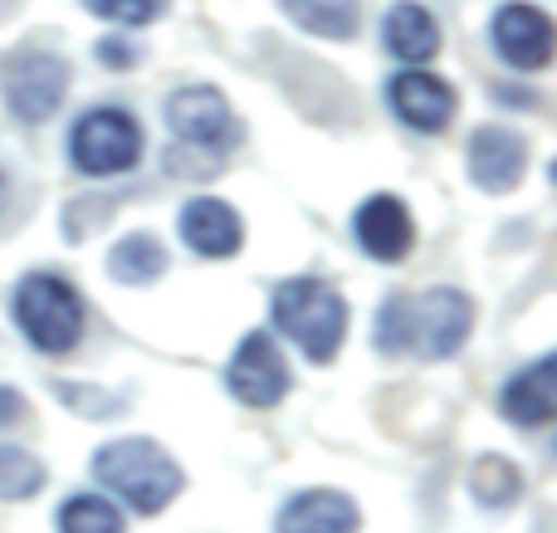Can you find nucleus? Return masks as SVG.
Masks as SVG:
<instances>
[{
  "mask_svg": "<svg viewBox=\"0 0 557 533\" xmlns=\"http://www.w3.org/2000/svg\"><path fill=\"white\" fill-rule=\"evenodd\" d=\"M182 240L191 245L196 255H206V260H231L245 240V225L231 201H221V196H196L182 211Z\"/></svg>",
  "mask_w": 557,
  "mask_h": 533,
  "instance_id": "nucleus-14",
  "label": "nucleus"
},
{
  "mask_svg": "<svg viewBox=\"0 0 557 533\" xmlns=\"http://www.w3.org/2000/svg\"><path fill=\"white\" fill-rule=\"evenodd\" d=\"M20 417H25V397H20L15 387H0V431L15 426Z\"/></svg>",
  "mask_w": 557,
  "mask_h": 533,
  "instance_id": "nucleus-24",
  "label": "nucleus"
},
{
  "mask_svg": "<svg viewBox=\"0 0 557 533\" xmlns=\"http://www.w3.org/2000/svg\"><path fill=\"white\" fill-rule=\"evenodd\" d=\"M490 39H494V54L509 69H523V74H539L553 59V20L533 0H509V5L494 10Z\"/></svg>",
  "mask_w": 557,
  "mask_h": 533,
  "instance_id": "nucleus-9",
  "label": "nucleus"
},
{
  "mask_svg": "<svg viewBox=\"0 0 557 533\" xmlns=\"http://www.w3.org/2000/svg\"><path fill=\"white\" fill-rule=\"evenodd\" d=\"M5 201H10V182H5V172H0V215H5Z\"/></svg>",
  "mask_w": 557,
  "mask_h": 533,
  "instance_id": "nucleus-25",
  "label": "nucleus"
},
{
  "mask_svg": "<svg viewBox=\"0 0 557 533\" xmlns=\"http://www.w3.org/2000/svg\"><path fill=\"white\" fill-rule=\"evenodd\" d=\"M465 157H470V182L490 196H504L523 182L529 142H523L519 133H504V127H474Z\"/></svg>",
  "mask_w": 557,
  "mask_h": 533,
  "instance_id": "nucleus-12",
  "label": "nucleus"
},
{
  "mask_svg": "<svg viewBox=\"0 0 557 533\" xmlns=\"http://www.w3.org/2000/svg\"><path fill=\"white\" fill-rule=\"evenodd\" d=\"M98 59H103L108 69H133L137 64V49L127 45V39H103V45H98Z\"/></svg>",
  "mask_w": 557,
  "mask_h": 533,
  "instance_id": "nucleus-23",
  "label": "nucleus"
},
{
  "mask_svg": "<svg viewBox=\"0 0 557 533\" xmlns=\"http://www.w3.org/2000/svg\"><path fill=\"white\" fill-rule=\"evenodd\" d=\"M352 235L376 264H401L416 245V225H411V211H406L401 196H367L352 215Z\"/></svg>",
  "mask_w": 557,
  "mask_h": 533,
  "instance_id": "nucleus-11",
  "label": "nucleus"
},
{
  "mask_svg": "<svg viewBox=\"0 0 557 533\" xmlns=\"http://www.w3.org/2000/svg\"><path fill=\"white\" fill-rule=\"evenodd\" d=\"M69 94V64L49 49H20L5 59V108L20 123H49Z\"/></svg>",
  "mask_w": 557,
  "mask_h": 533,
  "instance_id": "nucleus-7",
  "label": "nucleus"
},
{
  "mask_svg": "<svg viewBox=\"0 0 557 533\" xmlns=\"http://www.w3.org/2000/svg\"><path fill=\"white\" fill-rule=\"evenodd\" d=\"M78 5H84L88 15L108 20V25H133V29H143V25H152V20H162L172 0H78Z\"/></svg>",
  "mask_w": 557,
  "mask_h": 533,
  "instance_id": "nucleus-22",
  "label": "nucleus"
},
{
  "mask_svg": "<svg viewBox=\"0 0 557 533\" xmlns=\"http://www.w3.org/2000/svg\"><path fill=\"white\" fill-rule=\"evenodd\" d=\"M274 329L298 343L308 362H333L347 338V303L323 280H284L270 299Z\"/></svg>",
  "mask_w": 557,
  "mask_h": 533,
  "instance_id": "nucleus-3",
  "label": "nucleus"
},
{
  "mask_svg": "<svg viewBox=\"0 0 557 533\" xmlns=\"http://www.w3.org/2000/svg\"><path fill=\"white\" fill-rule=\"evenodd\" d=\"M499 411H504V421H513V426H523V431L548 426L557 411V358L553 352L513 372L499 397Z\"/></svg>",
  "mask_w": 557,
  "mask_h": 533,
  "instance_id": "nucleus-13",
  "label": "nucleus"
},
{
  "mask_svg": "<svg viewBox=\"0 0 557 533\" xmlns=\"http://www.w3.org/2000/svg\"><path fill=\"white\" fill-rule=\"evenodd\" d=\"M94 480L103 489H113L137 515H162V509L182 495V466L147 436L108 441L94 456Z\"/></svg>",
  "mask_w": 557,
  "mask_h": 533,
  "instance_id": "nucleus-2",
  "label": "nucleus"
},
{
  "mask_svg": "<svg viewBox=\"0 0 557 533\" xmlns=\"http://www.w3.org/2000/svg\"><path fill=\"white\" fill-rule=\"evenodd\" d=\"M225 387H231V397L245 401V407H274V401L288 397L294 377H288V362H284V352L274 348L270 329L245 333V343L235 348L231 368H225Z\"/></svg>",
  "mask_w": 557,
  "mask_h": 533,
  "instance_id": "nucleus-8",
  "label": "nucleus"
},
{
  "mask_svg": "<svg viewBox=\"0 0 557 533\" xmlns=\"http://www.w3.org/2000/svg\"><path fill=\"white\" fill-rule=\"evenodd\" d=\"M108 274H113L117 284H133V289H143V284H157L166 274V250L157 235L137 231V235H123V240L108 250Z\"/></svg>",
  "mask_w": 557,
  "mask_h": 533,
  "instance_id": "nucleus-17",
  "label": "nucleus"
},
{
  "mask_svg": "<svg viewBox=\"0 0 557 533\" xmlns=\"http://www.w3.org/2000/svg\"><path fill=\"white\" fill-rule=\"evenodd\" d=\"M298 29L318 39H352L357 35V0H278Z\"/></svg>",
  "mask_w": 557,
  "mask_h": 533,
  "instance_id": "nucleus-18",
  "label": "nucleus"
},
{
  "mask_svg": "<svg viewBox=\"0 0 557 533\" xmlns=\"http://www.w3.org/2000/svg\"><path fill=\"white\" fill-rule=\"evenodd\" d=\"M470 489L480 505L504 509L523 495V470L504 456H480V466H474V475H470Z\"/></svg>",
  "mask_w": 557,
  "mask_h": 533,
  "instance_id": "nucleus-19",
  "label": "nucleus"
},
{
  "mask_svg": "<svg viewBox=\"0 0 557 533\" xmlns=\"http://www.w3.org/2000/svg\"><path fill=\"white\" fill-rule=\"evenodd\" d=\"M474 303L460 289H425V294H392L376 313V348L386 358H421L441 362L470 343Z\"/></svg>",
  "mask_w": 557,
  "mask_h": 533,
  "instance_id": "nucleus-1",
  "label": "nucleus"
},
{
  "mask_svg": "<svg viewBox=\"0 0 557 533\" xmlns=\"http://www.w3.org/2000/svg\"><path fill=\"white\" fill-rule=\"evenodd\" d=\"M382 45L392 59H401L406 69H425L441 54V25L421 0H396L382 20Z\"/></svg>",
  "mask_w": 557,
  "mask_h": 533,
  "instance_id": "nucleus-15",
  "label": "nucleus"
},
{
  "mask_svg": "<svg viewBox=\"0 0 557 533\" xmlns=\"http://www.w3.org/2000/svg\"><path fill=\"white\" fill-rule=\"evenodd\" d=\"M59 533H123V515L103 495H74L59 505Z\"/></svg>",
  "mask_w": 557,
  "mask_h": 533,
  "instance_id": "nucleus-20",
  "label": "nucleus"
},
{
  "mask_svg": "<svg viewBox=\"0 0 557 533\" xmlns=\"http://www.w3.org/2000/svg\"><path fill=\"white\" fill-rule=\"evenodd\" d=\"M166 127L176 133L182 152H196V157H206V162L225 157L231 147H240V137H245L235 108L225 103V94L211 84L176 88V94L166 98Z\"/></svg>",
  "mask_w": 557,
  "mask_h": 533,
  "instance_id": "nucleus-5",
  "label": "nucleus"
},
{
  "mask_svg": "<svg viewBox=\"0 0 557 533\" xmlns=\"http://www.w3.org/2000/svg\"><path fill=\"white\" fill-rule=\"evenodd\" d=\"M15 323L29 338V348L59 358L84 338V299L59 274H25L15 289Z\"/></svg>",
  "mask_w": 557,
  "mask_h": 533,
  "instance_id": "nucleus-4",
  "label": "nucleus"
},
{
  "mask_svg": "<svg viewBox=\"0 0 557 533\" xmlns=\"http://www.w3.org/2000/svg\"><path fill=\"white\" fill-rule=\"evenodd\" d=\"M386 103H392V113L401 117L411 133H441V127H450L460 98H455V88L445 84V78L425 74V69H401V74L386 84Z\"/></svg>",
  "mask_w": 557,
  "mask_h": 533,
  "instance_id": "nucleus-10",
  "label": "nucleus"
},
{
  "mask_svg": "<svg viewBox=\"0 0 557 533\" xmlns=\"http://www.w3.org/2000/svg\"><path fill=\"white\" fill-rule=\"evenodd\" d=\"M362 515L343 489H304L278 509L274 533H357Z\"/></svg>",
  "mask_w": 557,
  "mask_h": 533,
  "instance_id": "nucleus-16",
  "label": "nucleus"
},
{
  "mask_svg": "<svg viewBox=\"0 0 557 533\" xmlns=\"http://www.w3.org/2000/svg\"><path fill=\"white\" fill-rule=\"evenodd\" d=\"M69 157L84 176H123L143 162V127L123 108H94L69 133Z\"/></svg>",
  "mask_w": 557,
  "mask_h": 533,
  "instance_id": "nucleus-6",
  "label": "nucleus"
},
{
  "mask_svg": "<svg viewBox=\"0 0 557 533\" xmlns=\"http://www.w3.org/2000/svg\"><path fill=\"white\" fill-rule=\"evenodd\" d=\"M39 485H45V466L20 446H0V499H5V505L35 499Z\"/></svg>",
  "mask_w": 557,
  "mask_h": 533,
  "instance_id": "nucleus-21",
  "label": "nucleus"
}]
</instances>
